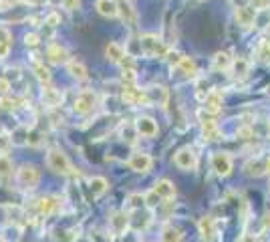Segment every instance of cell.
Segmentation results:
<instances>
[{
  "label": "cell",
  "instance_id": "cell-1",
  "mask_svg": "<svg viewBox=\"0 0 270 242\" xmlns=\"http://www.w3.org/2000/svg\"><path fill=\"white\" fill-rule=\"evenodd\" d=\"M47 166L49 170H53L54 174H61V176H69L73 174V166H71V160L67 158V154L58 147L49 149L47 154Z\"/></svg>",
  "mask_w": 270,
  "mask_h": 242
},
{
  "label": "cell",
  "instance_id": "cell-2",
  "mask_svg": "<svg viewBox=\"0 0 270 242\" xmlns=\"http://www.w3.org/2000/svg\"><path fill=\"white\" fill-rule=\"evenodd\" d=\"M139 47H141V51L147 55V57H160V59H165L167 57V47H165V43H163L160 37H156V35H143L141 39H139Z\"/></svg>",
  "mask_w": 270,
  "mask_h": 242
},
{
  "label": "cell",
  "instance_id": "cell-3",
  "mask_svg": "<svg viewBox=\"0 0 270 242\" xmlns=\"http://www.w3.org/2000/svg\"><path fill=\"white\" fill-rule=\"evenodd\" d=\"M41 180V172L33 164H24L16 170V184L20 190H35Z\"/></svg>",
  "mask_w": 270,
  "mask_h": 242
},
{
  "label": "cell",
  "instance_id": "cell-4",
  "mask_svg": "<svg viewBox=\"0 0 270 242\" xmlns=\"http://www.w3.org/2000/svg\"><path fill=\"white\" fill-rule=\"evenodd\" d=\"M97 105V95L91 91V89H83L77 97H75V103H73V111L77 115H89Z\"/></svg>",
  "mask_w": 270,
  "mask_h": 242
},
{
  "label": "cell",
  "instance_id": "cell-5",
  "mask_svg": "<svg viewBox=\"0 0 270 242\" xmlns=\"http://www.w3.org/2000/svg\"><path fill=\"white\" fill-rule=\"evenodd\" d=\"M121 99H123L127 105H131V107H145V105H149L147 91H145V89H139V87H135V85L125 87L123 93H121Z\"/></svg>",
  "mask_w": 270,
  "mask_h": 242
},
{
  "label": "cell",
  "instance_id": "cell-6",
  "mask_svg": "<svg viewBox=\"0 0 270 242\" xmlns=\"http://www.w3.org/2000/svg\"><path fill=\"white\" fill-rule=\"evenodd\" d=\"M232 168H234V162H232V156H230V154H226V152H216V154L212 156V170H214L216 176H220V178L230 176Z\"/></svg>",
  "mask_w": 270,
  "mask_h": 242
},
{
  "label": "cell",
  "instance_id": "cell-7",
  "mask_svg": "<svg viewBox=\"0 0 270 242\" xmlns=\"http://www.w3.org/2000/svg\"><path fill=\"white\" fill-rule=\"evenodd\" d=\"M173 162H175V166H177L179 170L192 172V170H196V166H198V156H196V152H194L192 147H182V149L175 154Z\"/></svg>",
  "mask_w": 270,
  "mask_h": 242
},
{
  "label": "cell",
  "instance_id": "cell-8",
  "mask_svg": "<svg viewBox=\"0 0 270 242\" xmlns=\"http://www.w3.org/2000/svg\"><path fill=\"white\" fill-rule=\"evenodd\" d=\"M152 164H154V160H152V156L145 154V152L133 154V156L129 158V162H127L129 170H133V172H137V174H147V172L152 170Z\"/></svg>",
  "mask_w": 270,
  "mask_h": 242
},
{
  "label": "cell",
  "instance_id": "cell-9",
  "mask_svg": "<svg viewBox=\"0 0 270 242\" xmlns=\"http://www.w3.org/2000/svg\"><path fill=\"white\" fill-rule=\"evenodd\" d=\"M152 218H154V214L147 208L133 210L131 212V218H129V228H133L135 232H141V230H145L152 224Z\"/></svg>",
  "mask_w": 270,
  "mask_h": 242
},
{
  "label": "cell",
  "instance_id": "cell-10",
  "mask_svg": "<svg viewBox=\"0 0 270 242\" xmlns=\"http://www.w3.org/2000/svg\"><path fill=\"white\" fill-rule=\"evenodd\" d=\"M58 208H61V198L58 196H41L37 200V210L43 216H51Z\"/></svg>",
  "mask_w": 270,
  "mask_h": 242
},
{
  "label": "cell",
  "instance_id": "cell-11",
  "mask_svg": "<svg viewBox=\"0 0 270 242\" xmlns=\"http://www.w3.org/2000/svg\"><path fill=\"white\" fill-rule=\"evenodd\" d=\"M147 91V99H149V105H160V107H165L167 101H169V91L162 87V85H152L145 89Z\"/></svg>",
  "mask_w": 270,
  "mask_h": 242
},
{
  "label": "cell",
  "instance_id": "cell-12",
  "mask_svg": "<svg viewBox=\"0 0 270 242\" xmlns=\"http://www.w3.org/2000/svg\"><path fill=\"white\" fill-rule=\"evenodd\" d=\"M256 16H258V10L252 8L250 4L248 6H242V8H236V22L242 28H250L256 22Z\"/></svg>",
  "mask_w": 270,
  "mask_h": 242
},
{
  "label": "cell",
  "instance_id": "cell-13",
  "mask_svg": "<svg viewBox=\"0 0 270 242\" xmlns=\"http://www.w3.org/2000/svg\"><path fill=\"white\" fill-rule=\"evenodd\" d=\"M109 228L115 236H123L125 230L129 228V216L125 212H115L111 218H109Z\"/></svg>",
  "mask_w": 270,
  "mask_h": 242
},
{
  "label": "cell",
  "instance_id": "cell-14",
  "mask_svg": "<svg viewBox=\"0 0 270 242\" xmlns=\"http://www.w3.org/2000/svg\"><path fill=\"white\" fill-rule=\"evenodd\" d=\"M41 99H43V103H45L47 107H58V105L63 103V93H61L58 89L51 87V83H47V85H43V89H41Z\"/></svg>",
  "mask_w": 270,
  "mask_h": 242
},
{
  "label": "cell",
  "instance_id": "cell-15",
  "mask_svg": "<svg viewBox=\"0 0 270 242\" xmlns=\"http://www.w3.org/2000/svg\"><path fill=\"white\" fill-rule=\"evenodd\" d=\"M204 109L210 115H216V113L222 111V93L220 91L212 89V91L206 93V97H204Z\"/></svg>",
  "mask_w": 270,
  "mask_h": 242
},
{
  "label": "cell",
  "instance_id": "cell-16",
  "mask_svg": "<svg viewBox=\"0 0 270 242\" xmlns=\"http://www.w3.org/2000/svg\"><path fill=\"white\" fill-rule=\"evenodd\" d=\"M152 192H154L160 200H171V198H175V184L169 180H158L154 184Z\"/></svg>",
  "mask_w": 270,
  "mask_h": 242
},
{
  "label": "cell",
  "instance_id": "cell-17",
  "mask_svg": "<svg viewBox=\"0 0 270 242\" xmlns=\"http://www.w3.org/2000/svg\"><path fill=\"white\" fill-rule=\"evenodd\" d=\"M268 160H262V158H252L250 162H246V166H244V174L246 176H254V178H258V176H262L264 172H268Z\"/></svg>",
  "mask_w": 270,
  "mask_h": 242
},
{
  "label": "cell",
  "instance_id": "cell-18",
  "mask_svg": "<svg viewBox=\"0 0 270 242\" xmlns=\"http://www.w3.org/2000/svg\"><path fill=\"white\" fill-rule=\"evenodd\" d=\"M200 119H202V135L206 141H216L220 139V129H218V123L212 117H204V113H200Z\"/></svg>",
  "mask_w": 270,
  "mask_h": 242
},
{
  "label": "cell",
  "instance_id": "cell-19",
  "mask_svg": "<svg viewBox=\"0 0 270 242\" xmlns=\"http://www.w3.org/2000/svg\"><path fill=\"white\" fill-rule=\"evenodd\" d=\"M198 230L202 234V240L204 242H212L216 236V224H214V218L212 216H204L200 218L198 222Z\"/></svg>",
  "mask_w": 270,
  "mask_h": 242
},
{
  "label": "cell",
  "instance_id": "cell-20",
  "mask_svg": "<svg viewBox=\"0 0 270 242\" xmlns=\"http://www.w3.org/2000/svg\"><path fill=\"white\" fill-rule=\"evenodd\" d=\"M135 129L141 137H154L158 135V123L152 119V117H139L135 119Z\"/></svg>",
  "mask_w": 270,
  "mask_h": 242
},
{
  "label": "cell",
  "instance_id": "cell-21",
  "mask_svg": "<svg viewBox=\"0 0 270 242\" xmlns=\"http://www.w3.org/2000/svg\"><path fill=\"white\" fill-rule=\"evenodd\" d=\"M95 8L105 18H117L119 16V2L117 0H97Z\"/></svg>",
  "mask_w": 270,
  "mask_h": 242
},
{
  "label": "cell",
  "instance_id": "cell-22",
  "mask_svg": "<svg viewBox=\"0 0 270 242\" xmlns=\"http://www.w3.org/2000/svg\"><path fill=\"white\" fill-rule=\"evenodd\" d=\"M173 69H175L177 75L184 77V79H194V77L198 75V67H196V63L190 59V57H182V60H179Z\"/></svg>",
  "mask_w": 270,
  "mask_h": 242
},
{
  "label": "cell",
  "instance_id": "cell-23",
  "mask_svg": "<svg viewBox=\"0 0 270 242\" xmlns=\"http://www.w3.org/2000/svg\"><path fill=\"white\" fill-rule=\"evenodd\" d=\"M47 59L51 60V63H56V65H61V63H69V53H67V49L65 47H61V45H49L47 47Z\"/></svg>",
  "mask_w": 270,
  "mask_h": 242
},
{
  "label": "cell",
  "instance_id": "cell-24",
  "mask_svg": "<svg viewBox=\"0 0 270 242\" xmlns=\"http://www.w3.org/2000/svg\"><path fill=\"white\" fill-rule=\"evenodd\" d=\"M230 71H232V77H234V79L242 81V79H246L248 73H250V63H248L246 59H242V57H238V59L232 60Z\"/></svg>",
  "mask_w": 270,
  "mask_h": 242
},
{
  "label": "cell",
  "instance_id": "cell-25",
  "mask_svg": "<svg viewBox=\"0 0 270 242\" xmlns=\"http://www.w3.org/2000/svg\"><path fill=\"white\" fill-rule=\"evenodd\" d=\"M67 73L73 77V79H77V81H85L87 77H89V73H87V67L81 63V60L77 59H71L67 63Z\"/></svg>",
  "mask_w": 270,
  "mask_h": 242
},
{
  "label": "cell",
  "instance_id": "cell-26",
  "mask_svg": "<svg viewBox=\"0 0 270 242\" xmlns=\"http://www.w3.org/2000/svg\"><path fill=\"white\" fill-rule=\"evenodd\" d=\"M117 2H119V16L123 18V22L129 24V26H133L135 20H137V12L133 10V6L127 0H117Z\"/></svg>",
  "mask_w": 270,
  "mask_h": 242
},
{
  "label": "cell",
  "instance_id": "cell-27",
  "mask_svg": "<svg viewBox=\"0 0 270 242\" xmlns=\"http://www.w3.org/2000/svg\"><path fill=\"white\" fill-rule=\"evenodd\" d=\"M89 190H91L93 198H99L109 190V182L101 176H93V178H89Z\"/></svg>",
  "mask_w": 270,
  "mask_h": 242
},
{
  "label": "cell",
  "instance_id": "cell-28",
  "mask_svg": "<svg viewBox=\"0 0 270 242\" xmlns=\"http://www.w3.org/2000/svg\"><path fill=\"white\" fill-rule=\"evenodd\" d=\"M105 55H107V59L111 63H121V60L125 59V49L119 45V43H109L107 49H105Z\"/></svg>",
  "mask_w": 270,
  "mask_h": 242
},
{
  "label": "cell",
  "instance_id": "cell-29",
  "mask_svg": "<svg viewBox=\"0 0 270 242\" xmlns=\"http://www.w3.org/2000/svg\"><path fill=\"white\" fill-rule=\"evenodd\" d=\"M20 232H22L20 226L12 222V224H6V226L0 230V236L4 238V242H18L20 240Z\"/></svg>",
  "mask_w": 270,
  "mask_h": 242
},
{
  "label": "cell",
  "instance_id": "cell-30",
  "mask_svg": "<svg viewBox=\"0 0 270 242\" xmlns=\"http://www.w3.org/2000/svg\"><path fill=\"white\" fill-rule=\"evenodd\" d=\"M212 67H214L216 71H228V69L232 67L230 55H228V53H216V55L212 57Z\"/></svg>",
  "mask_w": 270,
  "mask_h": 242
},
{
  "label": "cell",
  "instance_id": "cell-31",
  "mask_svg": "<svg viewBox=\"0 0 270 242\" xmlns=\"http://www.w3.org/2000/svg\"><path fill=\"white\" fill-rule=\"evenodd\" d=\"M22 103H24L22 97H6V95L0 97V107L6 109V111H14V109H18V107H24Z\"/></svg>",
  "mask_w": 270,
  "mask_h": 242
},
{
  "label": "cell",
  "instance_id": "cell-32",
  "mask_svg": "<svg viewBox=\"0 0 270 242\" xmlns=\"http://www.w3.org/2000/svg\"><path fill=\"white\" fill-rule=\"evenodd\" d=\"M10 137H12V145H26V143H31L28 127H18Z\"/></svg>",
  "mask_w": 270,
  "mask_h": 242
},
{
  "label": "cell",
  "instance_id": "cell-33",
  "mask_svg": "<svg viewBox=\"0 0 270 242\" xmlns=\"http://www.w3.org/2000/svg\"><path fill=\"white\" fill-rule=\"evenodd\" d=\"M147 200H145V194H129L127 196V208L133 212V210H141L145 208Z\"/></svg>",
  "mask_w": 270,
  "mask_h": 242
},
{
  "label": "cell",
  "instance_id": "cell-34",
  "mask_svg": "<svg viewBox=\"0 0 270 242\" xmlns=\"http://www.w3.org/2000/svg\"><path fill=\"white\" fill-rule=\"evenodd\" d=\"M33 71H35V75H37V79L43 83V85H47V83H51V73H49V69L43 65V63H39V60H35L33 63Z\"/></svg>",
  "mask_w": 270,
  "mask_h": 242
},
{
  "label": "cell",
  "instance_id": "cell-35",
  "mask_svg": "<svg viewBox=\"0 0 270 242\" xmlns=\"http://www.w3.org/2000/svg\"><path fill=\"white\" fill-rule=\"evenodd\" d=\"M10 51V33L8 28L0 26V59H4Z\"/></svg>",
  "mask_w": 270,
  "mask_h": 242
},
{
  "label": "cell",
  "instance_id": "cell-36",
  "mask_svg": "<svg viewBox=\"0 0 270 242\" xmlns=\"http://www.w3.org/2000/svg\"><path fill=\"white\" fill-rule=\"evenodd\" d=\"M162 242H182V232L173 226H165L162 232Z\"/></svg>",
  "mask_w": 270,
  "mask_h": 242
},
{
  "label": "cell",
  "instance_id": "cell-37",
  "mask_svg": "<svg viewBox=\"0 0 270 242\" xmlns=\"http://www.w3.org/2000/svg\"><path fill=\"white\" fill-rule=\"evenodd\" d=\"M8 176H12V162L6 154H0V178L4 180Z\"/></svg>",
  "mask_w": 270,
  "mask_h": 242
},
{
  "label": "cell",
  "instance_id": "cell-38",
  "mask_svg": "<svg viewBox=\"0 0 270 242\" xmlns=\"http://www.w3.org/2000/svg\"><path fill=\"white\" fill-rule=\"evenodd\" d=\"M256 57L260 60H270V41H262L260 45H258V49H256Z\"/></svg>",
  "mask_w": 270,
  "mask_h": 242
},
{
  "label": "cell",
  "instance_id": "cell-39",
  "mask_svg": "<svg viewBox=\"0 0 270 242\" xmlns=\"http://www.w3.org/2000/svg\"><path fill=\"white\" fill-rule=\"evenodd\" d=\"M121 81L125 83V87H131V85H135V81H137L135 69H123V73H121Z\"/></svg>",
  "mask_w": 270,
  "mask_h": 242
},
{
  "label": "cell",
  "instance_id": "cell-40",
  "mask_svg": "<svg viewBox=\"0 0 270 242\" xmlns=\"http://www.w3.org/2000/svg\"><path fill=\"white\" fill-rule=\"evenodd\" d=\"M10 145H12V137L4 131V133H0V154H6L8 149H10Z\"/></svg>",
  "mask_w": 270,
  "mask_h": 242
},
{
  "label": "cell",
  "instance_id": "cell-41",
  "mask_svg": "<svg viewBox=\"0 0 270 242\" xmlns=\"http://www.w3.org/2000/svg\"><path fill=\"white\" fill-rule=\"evenodd\" d=\"M61 4L67 8V10H77L81 6V0H61Z\"/></svg>",
  "mask_w": 270,
  "mask_h": 242
},
{
  "label": "cell",
  "instance_id": "cell-42",
  "mask_svg": "<svg viewBox=\"0 0 270 242\" xmlns=\"http://www.w3.org/2000/svg\"><path fill=\"white\" fill-rule=\"evenodd\" d=\"M24 43H26V47H37L39 45V35H35V33L26 35L24 37Z\"/></svg>",
  "mask_w": 270,
  "mask_h": 242
},
{
  "label": "cell",
  "instance_id": "cell-43",
  "mask_svg": "<svg viewBox=\"0 0 270 242\" xmlns=\"http://www.w3.org/2000/svg\"><path fill=\"white\" fill-rule=\"evenodd\" d=\"M236 135L242 137V139H248V137H252V129H250L248 125H244V127H240V129L236 131Z\"/></svg>",
  "mask_w": 270,
  "mask_h": 242
},
{
  "label": "cell",
  "instance_id": "cell-44",
  "mask_svg": "<svg viewBox=\"0 0 270 242\" xmlns=\"http://www.w3.org/2000/svg\"><path fill=\"white\" fill-rule=\"evenodd\" d=\"M45 24H47V26H56V24H58V14H56V12L49 14V16L45 18Z\"/></svg>",
  "mask_w": 270,
  "mask_h": 242
},
{
  "label": "cell",
  "instance_id": "cell-45",
  "mask_svg": "<svg viewBox=\"0 0 270 242\" xmlns=\"http://www.w3.org/2000/svg\"><path fill=\"white\" fill-rule=\"evenodd\" d=\"M10 91V83L6 79H0V95H6Z\"/></svg>",
  "mask_w": 270,
  "mask_h": 242
},
{
  "label": "cell",
  "instance_id": "cell-46",
  "mask_svg": "<svg viewBox=\"0 0 270 242\" xmlns=\"http://www.w3.org/2000/svg\"><path fill=\"white\" fill-rule=\"evenodd\" d=\"M240 242H260V240H258V236H256V234H250V232H246V234H242Z\"/></svg>",
  "mask_w": 270,
  "mask_h": 242
},
{
  "label": "cell",
  "instance_id": "cell-47",
  "mask_svg": "<svg viewBox=\"0 0 270 242\" xmlns=\"http://www.w3.org/2000/svg\"><path fill=\"white\" fill-rule=\"evenodd\" d=\"M230 2H232L234 8H242V6H248L250 0H230Z\"/></svg>",
  "mask_w": 270,
  "mask_h": 242
},
{
  "label": "cell",
  "instance_id": "cell-48",
  "mask_svg": "<svg viewBox=\"0 0 270 242\" xmlns=\"http://www.w3.org/2000/svg\"><path fill=\"white\" fill-rule=\"evenodd\" d=\"M264 228H270V212L264 214Z\"/></svg>",
  "mask_w": 270,
  "mask_h": 242
},
{
  "label": "cell",
  "instance_id": "cell-49",
  "mask_svg": "<svg viewBox=\"0 0 270 242\" xmlns=\"http://www.w3.org/2000/svg\"><path fill=\"white\" fill-rule=\"evenodd\" d=\"M26 2H33V4H43V2H47V0H26Z\"/></svg>",
  "mask_w": 270,
  "mask_h": 242
},
{
  "label": "cell",
  "instance_id": "cell-50",
  "mask_svg": "<svg viewBox=\"0 0 270 242\" xmlns=\"http://www.w3.org/2000/svg\"><path fill=\"white\" fill-rule=\"evenodd\" d=\"M0 133H4V129H2V125H0Z\"/></svg>",
  "mask_w": 270,
  "mask_h": 242
},
{
  "label": "cell",
  "instance_id": "cell-51",
  "mask_svg": "<svg viewBox=\"0 0 270 242\" xmlns=\"http://www.w3.org/2000/svg\"><path fill=\"white\" fill-rule=\"evenodd\" d=\"M0 242H4V238H2V236H0Z\"/></svg>",
  "mask_w": 270,
  "mask_h": 242
},
{
  "label": "cell",
  "instance_id": "cell-52",
  "mask_svg": "<svg viewBox=\"0 0 270 242\" xmlns=\"http://www.w3.org/2000/svg\"><path fill=\"white\" fill-rule=\"evenodd\" d=\"M268 176H270V164H268Z\"/></svg>",
  "mask_w": 270,
  "mask_h": 242
},
{
  "label": "cell",
  "instance_id": "cell-53",
  "mask_svg": "<svg viewBox=\"0 0 270 242\" xmlns=\"http://www.w3.org/2000/svg\"><path fill=\"white\" fill-rule=\"evenodd\" d=\"M198 2H206V0H198Z\"/></svg>",
  "mask_w": 270,
  "mask_h": 242
}]
</instances>
